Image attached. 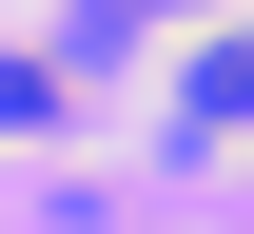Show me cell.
Here are the masks:
<instances>
[{
    "instance_id": "obj_1",
    "label": "cell",
    "mask_w": 254,
    "mask_h": 234,
    "mask_svg": "<svg viewBox=\"0 0 254 234\" xmlns=\"http://www.w3.org/2000/svg\"><path fill=\"white\" fill-rule=\"evenodd\" d=\"M195 137H254V39H195Z\"/></svg>"
},
{
    "instance_id": "obj_2",
    "label": "cell",
    "mask_w": 254,
    "mask_h": 234,
    "mask_svg": "<svg viewBox=\"0 0 254 234\" xmlns=\"http://www.w3.org/2000/svg\"><path fill=\"white\" fill-rule=\"evenodd\" d=\"M78 98H59V59H0V137H59Z\"/></svg>"
}]
</instances>
